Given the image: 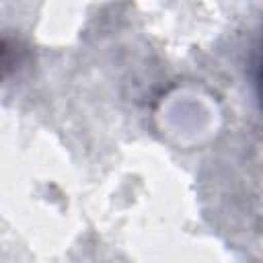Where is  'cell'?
<instances>
[{
  "mask_svg": "<svg viewBox=\"0 0 263 263\" xmlns=\"http://www.w3.org/2000/svg\"><path fill=\"white\" fill-rule=\"evenodd\" d=\"M257 95L261 101V109H263V45L259 51V62H257Z\"/></svg>",
  "mask_w": 263,
  "mask_h": 263,
  "instance_id": "cell-1",
  "label": "cell"
}]
</instances>
